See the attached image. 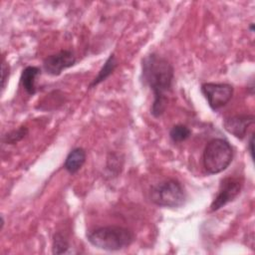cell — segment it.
<instances>
[{
    "label": "cell",
    "instance_id": "6da1fadb",
    "mask_svg": "<svg viewBox=\"0 0 255 255\" xmlns=\"http://www.w3.org/2000/svg\"><path fill=\"white\" fill-rule=\"evenodd\" d=\"M173 79L174 69L166 58L151 53L141 60V81L152 92L150 114L154 118L161 117L165 112L167 95L171 92Z\"/></svg>",
    "mask_w": 255,
    "mask_h": 255
},
{
    "label": "cell",
    "instance_id": "7a4b0ae2",
    "mask_svg": "<svg viewBox=\"0 0 255 255\" xmlns=\"http://www.w3.org/2000/svg\"><path fill=\"white\" fill-rule=\"evenodd\" d=\"M88 241L96 248L119 251L128 247L134 240L133 233L122 226H102L87 233Z\"/></svg>",
    "mask_w": 255,
    "mask_h": 255
},
{
    "label": "cell",
    "instance_id": "3957f363",
    "mask_svg": "<svg viewBox=\"0 0 255 255\" xmlns=\"http://www.w3.org/2000/svg\"><path fill=\"white\" fill-rule=\"evenodd\" d=\"M233 148L228 140L216 137L208 141L202 153V164L208 174L224 171L232 162Z\"/></svg>",
    "mask_w": 255,
    "mask_h": 255
},
{
    "label": "cell",
    "instance_id": "277c9868",
    "mask_svg": "<svg viewBox=\"0 0 255 255\" xmlns=\"http://www.w3.org/2000/svg\"><path fill=\"white\" fill-rule=\"evenodd\" d=\"M152 203L160 207L177 208L184 204L186 192L183 185L176 179H167L153 185L149 192Z\"/></svg>",
    "mask_w": 255,
    "mask_h": 255
},
{
    "label": "cell",
    "instance_id": "5b68a950",
    "mask_svg": "<svg viewBox=\"0 0 255 255\" xmlns=\"http://www.w3.org/2000/svg\"><path fill=\"white\" fill-rule=\"evenodd\" d=\"M200 90L213 111L225 107L232 99L234 92L233 86L227 83H203Z\"/></svg>",
    "mask_w": 255,
    "mask_h": 255
},
{
    "label": "cell",
    "instance_id": "8992f818",
    "mask_svg": "<svg viewBox=\"0 0 255 255\" xmlns=\"http://www.w3.org/2000/svg\"><path fill=\"white\" fill-rule=\"evenodd\" d=\"M243 180L235 176L223 178L219 184L216 196L210 204V211H217L229 202L233 201L241 192Z\"/></svg>",
    "mask_w": 255,
    "mask_h": 255
},
{
    "label": "cell",
    "instance_id": "52a82bcc",
    "mask_svg": "<svg viewBox=\"0 0 255 255\" xmlns=\"http://www.w3.org/2000/svg\"><path fill=\"white\" fill-rule=\"evenodd\" d=\"M76 64V56L70 50H61L60 52L46 57L43 61L44 71L51 76H59L68 68Z\"/></svg>",
    "mask_w": 255,
    "mask_h": 255
},
{
    "label": "cell",
    "instance_id": "ba28073f",
    "mask_svg": "<svg viewBox=\"0 0 255 255\" xmlns=\"http://www.w3.org/2000/svg\"><path fill=\"white\" fill-rule=\"evenodd\" d=\"M253 124V115H235L223 120L224 129L239 139L245 137L249 127Z\"/></svg>",
    "mask_w": 255,
    "mask_h": 255
},
{
    "label": "cell",
    "instance_id": "9c48e42d",
    "mask_svg": "<svg viewBox=\"0 0 255 255\" xmlns=\"http://www.w3.org/2000/svg\"><path fill=\"white\" fill-rule=\"evenodd\" d=\"M86 150L83 147H75L68 153L64 162V168L69 173L75 174L82 168L86 162Z\"/></svg>",
    "mask_w": 255,
    "mask_h": 255
},
{
    "label": "cell",
    "instance_id": "30bf717a",
    "mask_svg": "<svg viewBox=\"0 0 255 255\" xmlns=\"http://www.w3.org/2000/svg\"><path fill=\"white\" fill-rule=\"evenodd\" d=\"M40 74H41V70L35 66H28L22 71V74L20 77V83L23 89L25 90V92L29 96H33L37 93L36 80Z\"/></svg>",
    "mask_w": 255,
    "mask_h": 255
},
{
    "label": "cell",
    "instance_id": "8fae6325",
    "mask_svg": "<svg viewBox=\"0 0 255 255\" xmlns=\"http://www.w3.org/2000/svg\"><path fill=\"white\" fill-rule=\"evenodd\" d=\"M118 67V61L116 59L115 54H111L109 56V58L106 60V62L104 63V65L102 66V68L100 69L98 75L96 76V78L93 80V82L90 84V89L95 88L96 86L100 85L101 83H103L104 81H106L116 70V68Z\"/></svg>",
    "mask_w": 255,
    "mask_h": 255
},
{
    "label": "cell",
    "instance_id": "7c38bea8",
    "mask_svg": "<svg viewBox=\"0 0 255 255\" xmlns=\"http://www.w3.org/2000/svg\"><path fill=\"white\" fill-rule=\"evenodd\" d=\"M190 134H191L190 128L185 125H181V124L173 126L169 130V137L175 143L186 140L190 136Z\"/></svg>",
    "mask_w": 255,
    "mask_h": 255
},
{
    "label": "cell",
    "instance_id": "4fadbf2b",
    "mask_svg": "<svg viewBox=\"0 0 255 255\" xmlns=\"http://www.w3.org/2000/svg\"><path fill=\"white\" fill-rule=\"evenodd\" d=\"M29 132V129L26 126H21L17 129H13L2 136V141L6 144H15L22 140Z\"/></svg>",
    "mask_w": 255,
    "mask_h": 255
},
{
    "label": "cell",
    "instance_id": "5bb4252c",
    "mask_svg": "<svg viewBox=\"0 0 255 255\" xmlns=\"http://www.w3.org/2000/svg\"><path fill=\"white\" fill-rule=\"evenodd\" d=\"M69 248H70V244L66 236L62 232H56L53 235V242H52L53 254L67 253Z\"/></svg>",
    "mask_w": 255,
    "mask_h": 255
},
{
    "label": "cell",
    "instance_id": "9a60e30c",
    "mask_svg": "<svg viewBox=\"0 0 255 255\" xmlns=\"http://www.w3.org/2000/svg\"><path fill=\"white\" fill-rule=\"evenodd\" d=\"M9 74H10V67L6 63L5 59L3 58L2 59V65H1V88H2V91L6 87V83L8 81Z\"/></svg>",
    "mask_w": 255,
    "mask_h": 255
},
{
    "label": "cell",
    "instance_id": "2e32d148",
    "mask_svg": "<svg viewBox=\"0 0 255 255\" xmlns=\"http://www.w3.org/2000/svg\"><path fill=\"white\" fill-rule=\"evenodd\" d=\"M253 146H254V133H251L250 138H249L248 143H247V147H248V151H249L250 156H251L252 159H253V153H254V148H253Z\"/></svg>",
    "mask_w": 255,
    "mask_h": 255
},
{
    "label": "cell",
    "instance_id": "e0dca14e",
    "mask_svg": "<svg viewBox=\"0 0 255 255\" xmlns=\"http://www.w3.org/2000/svg\"><path fill=\"white\" fill-rule=\"evenodd\" d=\"M250 29H251V32H253V31H254V24H253V23H251V25H250Z\"/></svg>",
    "mask_w": 255,
    "mask_h": 255
}]
</instances>
